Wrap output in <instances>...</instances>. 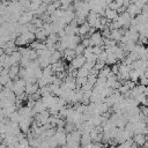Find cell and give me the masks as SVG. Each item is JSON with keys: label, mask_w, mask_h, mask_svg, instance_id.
Segmentation results:
<instances>
[{"label": "cell", "mask_w": 148, "mask_h": 148, "mask_svg": "<svg viewBox=\"0 0 148 148\" xmlns=\"http://www.w3.org/2000/svg\"><path fill=\"white\" fill-rule=\"evenodd\" d=\"M105 81H106V77H101V75H97L95 85H97V86H103V85H105Z\"/></svg>", "instance_id": "d4e9b609"}, {"label": "cell", "mask_w": 148, "mask_h": 148, "mask_svg": "<svg viewBox=\"0 0 148 148\" xmlns=\"http://www.w3.org/2000/svg\"><path fill=\"white\" fill-rule=\"evenodd\" d=\"M132 140H133V142H135L138 145V147H141L143 145V142L146 140H148V138H147V135H145L142 133H135V134H133Z\"/></svg>", "instance_id": "52a82bcc"}, {"label": "cell", "mask_w": 148, "mask_h": 148, "mask_svg": "<svg viewBox=\"0 0 148 148\" xmlns=\"http://www.w3.org/2000/svg\"><path fill=\"white\" fill-rule=\"evenodd\" d=\"M18 115H20V117H28L30 116V112H31V108L27 106V105H22L21 108H18Z\"/></svg>", "instance_id": "9a60e30c"}, {"label": "cell", "mask_w": 148, "mask_h": 148, "mask_svg": "<svg viewBox=\"0 0 148 148\" xmlns=\"http://www.w3.org/2000/svg\"><path fill=\"white\" fill-rule=\"evenodd\" d=\"M88 74H89V71L87 68H85L83 66L78 68V75L77 77H88Z\"/></svg>", "instance_id": "ffe728a7"}, {"label": "cell", "mask_w": 148, "mask_h": 148, "mask_svg": "<svg viewBox=\"0 0 148 148\" xmlns=\"http://www.w3.org/2000/svg\"><path fill=\"white\" fill-rule=\"evenodd\" d=\"M92 87H94V85L87 81L85 85H82V86H81V89H82V90H91V89H92Z\"/></svg>", "instance_id": "83f0119b"}, {"label": "cell", "mask_w": 148, "mask_h": 148, "mask_svg": "<svg viewBox=\"0 0 148 148\" xmlns=\"http://www.w3.org/2000/svg\"><path fill=\"white\" fill-rule=\"evenodd\" d=\"M56 131H57L56 127H49L48 130H45V131H44V134H45L46 138H50V137H53L56 134Z\"/></svg>", "instance_id": "44dd1931"}, {"label": "cell", "mask_w": 148, "mask_h": 148, "mask_svg": "<svg viewBox=\"0 0 148 148\" xmlns=\"http://www.w3.org/2000/svg\"><path fill=\"white\" fill-rule=\"evenodd\" d=\"M13 83H14V82H13V80L11 79L6 85H4V87L7 88V89H9V90H12V89H13Z\"/></svg>", "instance_id": "f546056e"}, {"label": "cell", "mask_w": 148, "mask_h": 148, "mask_svg": "<svg viewBox=\"0 0 148 148\" xmlns=\"http://www.w3.org/2000/svg\"><path fill=\"white\" fill-rule=\"evenodd\" d=\"M83 50H85V46H83L81 43L77 44V46L74 48V52H75V56H80V54H82V53H83Z\"/></svg>", "instance_id": "7402d4cb"}, {"label": "cell", "mask_w": 148, "mask_h": 148, "mask_svg": "<svg viewBox=\"0 0 148 148\" xmlns=\"http://www.w3.org/2000/svg\"><path fill=\"white\" fill-rule=\"evenodd\" d=\"M89 74H90V75H94V77H97V75H98V71H97L96 68H94V67H92L91 69H89Z\"/></svg>", "instance_id": "4dcf8cb0"}, {"label": "cell", "mask_w": 148, "mask_h": 148, "mask_svg": "<svg viewBox=\"0 0 148 148\" xmlns=\"http://www.w3.org/2000/svg\"><path fill=\"white\" fill-rule=\"evenodd\" d=\"M8 118H9V120H11V122L18 123V120H20V115H18L17 110H16V111H14V112H12V114L8 116Z\"/></svg>", "instance_id": "d6986e66"}, {"label": "cell", "mask_w": 148, "mask_h": 148, "mask_svg": "<svg viewBox=\"0 0 148 148\" xmlns=\"http://www.w3.org/2000/svg\"><path fill=\"white\" fill-rule=\"evenodd\" d=\"M63 53V59H65L66 61H71L74 57H75V52H74V49H68V48H66V49H64V51L61 52Z\"/></svg>", "instance_id": "ba28073f"}, {"label": "cell", "mask_w": 148, "mask_h": 148, "mask_svg": "<svg viewBox=\"0 0 148 148\" xmlns=\"http://www.w3.org/2000/svg\"><path fill=\"white\" fill-rule=\"evenodd\" d=\"M89 28H90V26L88 24L87 21H85L82 24L78 26V35H80V36H85V35L88 32Z\"/></svg>", "instance_id": "30bf717a"}, {"label": "cell", "mask_w": 148, "mask_h": 148, "mask_svg": "<svg viewBox=\"0 0 148 148\" xmlns=\"http://www.w3.org/2000/svg\"><path fill=\"white\" fill-rule=\"evenodd\" d=\"M46 32L44 31V29L43 28H38L36 30V32H35V38L37 40V41H42V42H44L45 40H46Z\"/></svg>", "instance_id": "9c48e42d"}, {"label": "cell", "mask_w": 148, "mask_h": 148, "mask_svg": "<svg viewBox=\"0 0 148 148\" xmlns=\"http://www.w3.org/2000/svg\"><path fill=\"white\" fill-rule=\"evenodd\" d=\"M53 137H54L56 141H57L58 146H63V147L66 146V133L64 131H61V132L60 131H56V134Z\"/></svg>", "instance_id": "3957f363"}, {"label": "cell", "mask_w": 148, "mask_h": 148, "mask_svg": "<svg viewBox=\"0 0 148 148\" xmlns=\"http://www.w3.org/2000/svg\"><path fill=\"white\" fill-rule=\"evenodd\" d=\"M9 57H11V60H12V65H18V63H20V59H21V53L17 51H14L12 54H9Z\"/></svg>", "instance_id": "7c38bea8"}, {"label": "cell", "mask_w": 148, "mask_h": 148, "mask_svg": "<svg viewBox=\"0 0 148 148\" xmlns=\"http://www.w3.org/2000/svg\"><path fill=\"white\" fill-rule=\"evenodd\" d=\"M117 16H118V13H117L116 9H111V8H109V7H106V8L104 9V17L108 18L109 21L116 20Z\"/></svg>", "instance_id": "5b68a950"}, {"label": "cell", "mask_w": 148, "mask_h": 148, "mask_svg": "<svg viewBox=\"0 0 148 148\" xmlns=\"http://www.w3.org/2000/svg\"><path fill=\"white\" fill-rule=\"evenodd\" d=\"M44 109H46V105L44 104V102H43L41 98L37 100V101H35V102H34V105H32V108H31V110L34 111L35 114L41 112V111H43Z\"/></svg>", "instance_id": "8992f818"}, {"label": "cell", "mask_w": 148, "mask_h": 148, "mask_svg": "<svg viewBox=\"0 0 148 148\" xmlns=\"http://www.w3.org/2000/svg\"><path fill=\"white\" fill-rule=\"evenodd\" d=\"M14 43L16 46H26L28 45V42L26 41V38L21 35V34H18L16 37H15V40H14Z\"/></svg>", "instance_id": "5bb4252c"}, {"label": "cell", "mask_w": 148, "mask_h": 148, "mask_svg": "<svg viewBox=\"0 0 148 148\" xmlns=\"http://www.w3.org/2000/svg\"><path fill=\"white\" fill-rule=\"evenodd\" d=\"M24 38H26V41L28 42V44H30L32 41H35L36 38H35V34L34 32H30V31H26V32H23V34H21Z\"/></svg>", "instance_id": "ac0fdd59"}, {"label": "cell", "mask_w": 148, "mask_h": 148, "mask_svg": "<svg viewBox=\"0 0 148 148\" xmlns=\"http://www.w3.org/2000/svg\"><path fill=\"white\" fill-rule=\"evenodd\" d=\"M9 80H11V78H9L8 74H0V83H1L3 86L6 85Z\"/></svg>", "instance_id": "603a6c76"}, {"label": "cell", "mask_w": 148, "mask_h": 148, "mask_svg": "<svg viewBox=\"0 0 148 148\" xmlns=\"http://www.w3.org/2000/svg\"><path fill=\"white\" fill-rule=\"evenodd\" d=\"M54 11H56V7H54L52 4H49V5L46 6V13H48V14H52Z\"/></svg>", "instance_id": "f1b7e54d"}, {"label": "cell", "mask_w": 148, "mask_h": 148, "mask_svg": "<svg viewBox=\"0 0 148 148\" xmlns=\"http://www.w3.org/2000/svg\"><path fill=\"white\" fill-rule=\"evenodd\" d=\"M112 1H114V0H104V3H105L106 5H110V4L112 3Z\"/></svg>", "instance_id": "1f68e13d"}, {"label": "cell", "mask_w": 148, "mask_h": 148, "mask_svg": "<svg viewBox=\"0 0 148 148\" xmlns=\"http://www.w3.org/2000/svg\"><path fill=\"white\" fill-rule=\"evenodd\" d=\"M29 64H30V60L28 58H23V57H21L20 63H18V65H20L21 67H24V68H27L29 66Z\"/></svg>", "instance_id": "cb8c5ba5"}, {"label": "cell", "mask_w": 148, "mask_h": 148, "mask_svg": "<svg viewBox=\"0 0 148 148\" xmlns=\"http://www.w3.org/2000/svg\"><path fill=\"white\" fill-rule=\"evenodd\" d=\"M18 69H20V65H12V66L8 68V75H9V78H11L12 80H13L15 77H17Z\"/></svg>", "instance_id": "4fadbf2b"}, {"label": "cell", "mask_w": 148, "mask_h": 148, "mask_svg": "<svg viewBox=\"0 0 148 148\" xmlns=\"http://www.w3.org/2000/svg\"><path fill=\"white\" fill-rule=\"evenodd\" d=\"M61 58H63V53L60 51H58V50H54L50 56V64H53L56 61H58Z\"/></svg>", "instance_id": "8fae6325"}, {"label": "cell", "mask_w": 148, "mask_h": 148, "mask_svg": "<svg viewBox=\"0 0 148 148\" xmlns=\"http://www.w3.org/2000/svg\"><path fill=\"white\" fill-rule=\"evenodd\" d=\"M29 59L30 60H35L37 59V53H36V50L29 48Z\"/></svg>", "instance_id": "484cf974"}, {"label": "cell", "mask_w": 148, "mask_h": 148, "mask_svg": "<svg viewBox=\"0 0 148 148\" xmlns=\"http://www.w3.org/2000/svg\"><path fill=\"white\" fill-rule=\"evenodd\" d=\"M85 61H86V58H85V56L83 54H80V56H75L71 61H69V66L71 67H73V68H75V69H78V68H80L83 64H85Z\"/></svg>", "instance_id": "7a4b0ae2"}, {"label": "cell", "mask_w": 148, "mask_h": 148, "mask_svg": "<svg viewBox=\"0 0 148 148\" xmlns=\"http://www.w3.org/2000/svg\"><path fill=\"white\" fill-rule=\"evenodd\" d=\"M122 36H123V35L120 34L119 29H112V30H110V38H111V40H115V41L119 42V40H120Z\"/></svg>", "instance_id": "2e32d148"}, {"label": "cell", "mask_w": 148, "mask_h": 148, "mask_svg": "<svg viewBox=\"0 0 148 148\" xmlns=\"http://www.w3.org/2000/svg\"><path fill=\"white\" fill-rule=\"evenodd\" d=\"M89 41H90V46L94 45H103V37L101 35V31H95L89 36Z\"/></svg>", "instance_id": "6da1fadb"}, {"label": "cell", "mask_w": 148, "mask_h": 148, "mask_svg": "<svg viewBox=\"0 0 148 148\" xmlns=\"http://www.w3.org/2000/svg\"><path fill=\"white\" fill-rule=\"evenodd\" d=\"M37 61H38V65L41 68H44L48 65H50V58H46V57H37Z\"/></svg>", "instance_id": "e0dca14e"}, {"label": "cell", "mask_w": 148, "mask_h": 148, "mask_svg": "<svg viewBox=\"0 0 148 148\" xmlns=\"http://www.w3.org/2000/svg\"><path fill=\"white\" fill-rule=\"evenodd\" d=\"M126 12L130 14V16H131V17H135L138 14H140V8L135 4L130 3V5L126 7Z\"/></svg>", "instance_id": "277c9868"}, {"label": "cell", "mask_w": 148, "mask_h": 148, "mask_svg": "<svg viewBox=\"0 0 148 148\" xmlns=\"http://www.w3.org/2000/svg\"><path fill=\"white\" fill-rule=\"evenodd\" d=\"M27 28H28V31L34 32V34L36 32V30H37V29H38V28H37L34 23H31V22H28V23H27Z\"/></svg>", "instance_id": "4316f807"}]
</instances>
